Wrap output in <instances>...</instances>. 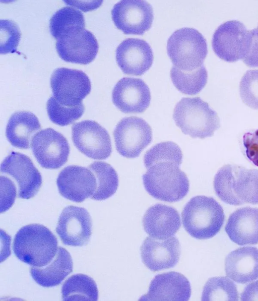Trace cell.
<instances>
[{
  "label": "cell",
  "mask_w": 258,
  "mask_h": 301,
  "mask_svg": "<svg viewBox=\"0 0 258 301\" xmlns=\"http://www.w3.org/2000/svg\"><path fill=\"white\" fill-rule=\"evenodd\" d=\"M73 263L70 254L62 247H58L54 258L43 267H31L30 274L34 280L44 287L59 285L73 271Z\"/></svg>",
  "instance_id": "cell-24"
},
{
  "label": "cell",
  "mask_w": 258,
  "mask_h": 301,
  "mask_svg": "<svg viewBox=\"0 0 258 301\" xmlns=\"http://www.w3.org/2000/svg\"><path fill=\"white\" fill-rule=\"evenodd\" d=\"M1 189L4 191V195L2 196H4L2 198V201L4 200V202L2 203V205L4 204L2 207L1 210L4 208L3 212L6 211L9 209L12 205H13L16 195V190L15 186L10 179L5 176L1 175Z\"/></svg>",
  "instance_id": "cell-35"
},
{
  "label": "cell",
  "mask_w": 258,
  "mask_h": 301,
  "mask_svg": "<svg viewBox=\"0 0 258 301\" xmlns=\"http://www.w3.org/2000/svg\"><path fill=\"white\" fill-rule=\"evenodd\" d=\"M63 300H91L98 299V290L93 278L83 274L72 275L61 288Z\"/></svg>",
  "instance_id": "cell-26"
},
{
  "label": "cell",
  "mask_w": 258,
  "mask_h": 301,
  "mask_svg": "<svg viewBox=\"0 0 258 301\" xmlns=\"http://www.w3.org/2000/svg\"><path fill=\"white\" fill-rule=\"evenodd\" d=\"M236 286L226 277L208 279L204 286L202 300H238Z\"/></svg>",
  "instance_id": "cell-30"
},
{
  "label": "cell",
  "mask_w": 258,
  "mask_h": 301,
  "mask_svg": "<svg viewBox=\"0 0 258 301\" xmlns=\"http://www.w3.org/2000/svg\"><path fill=\"white\" fill-rule=\"evenodd\" d=\"M241 300H258V280L248 284L241 294Z\"/></svg>",
  "instance_id": "cell-37"
},
{
  "label": "cell",
  "mask_w": 258,
  "mask_h": 301,
  "mask_svg": "<svg viewBox=\"0 0 258 301\" xmlns=\"http://www.w3.org/2000/svg\"><path fill=\"white\" fill-rule=\"evenodd\" d=\"M41 125L36 116L27 111L13 113L6 127V135L11 144L20 149H28L31 139L40 129Z\"/></svg>",
  "instance_id": "cell-25"
},
{
  "label": "cell",
  "mask_w": 258,
  "mask_h": 301,
  "mask_svg": "<svg viewBox=\"0 0 258 301\" xmlns=\"http://www.w3.org/2000/svg\"><path fill=\"white\" fill-rule=\"evenodd\" d=\"M255 31L257 36H258V27L256 29H255Z\"/></svg>",
  "instance_id": "cell-39"
},
{
  "label": "cell",
  "mask_w": 258,
  "mask_h": 301,
  "mask_svg": "<svg viewBox=\"0 0 258 301\" xmlns=\"http://www.w3.org/2000/svg\"><path fill=\"white\" fill-rule=\"evenodd\" d=\"M116 61L126 74L141 76L151 67L154 55L150 45L144 40L127 38L116 49Z\"/></svg>",
  "instance_id": "cell-19"
},
{
  "label": "cell",
  "mask_w": 258,
  "mask_h": 301,
  "mask_svg": "<svg viewBox=\"0 0 258 301\" xmlns=\"http://www.w3.org/2000/svg\"><path fill=\"white\" fill-rule=\"evenodd\" d=\"M112 100L124 113H142L150 103V89L141 79L124 77L114 87Z\"/></svg>",
  "instance_id": "cell-17"
},
{
  "label": "cell",
  "mask_w": 258,
  "mask_h": 301,
  "mask_svg": "<svg viewBox=\"0 0 258 301\" xmlns=\"http://www.w3.org/2000/svg\"><path fill=\"white\" fill-rule=\"evenodd\" d=\"M113 136L117 152L127 158L138 157L152 140L150 125L137 116L125 117L117 124Z\"/></svg>",
  "instance_id": "cell-8"
},
{
  "label": "cell",
  "mask_w": 258,
  "mask_h": 301,
  "mask_svg": "<svg viewBox=\"0 0 258 301\" xmlns=\"http://www.w3.org/2000/svg\"><path fill=\"white\" fill-rule=\"evenodd\" d=\"M0 37L1 54L16 52L21 38L19 26L13 21L1 20Z\"/></svg>",
  "instance_id": "cell-33"
},
{
  "label": "cell",
  "mask_w": 258,
  "mask_h": 301,
  "mask_svg": "<svg viewBox=\"0 0 258 301\" xmlns=\"http://www.w3.org/2000/svg\"><path fill=\"white\" fill-rule=\"evenodd\" d=\"M190 295L188 280L181 273L169 272L157 275L151 281L148 293L140 300L187 301Z\"/></svg>",
  "instance_id": "cell-20"
},
{
  "label": "cell",
  "mask_w": 258,
  "mask_h": 301,
  "mask_svg": "<svg viewBox=\"0 0 258 301\" xmlns=\"http://www.w3.org/2000/svg\"><path fill=\"white\" fill-rule=\"evenodd\" d=\"M170 77L174 85L181 92L195 95L205 86L208 72L203 65L190 71H182L173 66L170 70Z\"/></svg>",
  "instance_id": "cell-28"
},
{
  "label": "cell",
  "mask_w": 258,
  "mask_h": 301,
  "mask_svg": "<svg viewBox=\"0 0 258 301\" xmlns=\"http://www.w3.org/2000/svg\"><path fill=\"white\" fill-rule=\"evenodd\" d=\"M252 37V30H248L239 21H228L215 30L212 44L215 54L227 62L243 59L248 53Z\"/></svg>",
  "instance_id": "cell-7"
},
{
  "label": "cell",
  "mask_w": 258,
  "mask_h": 301,
  "mask_svg": "<svg viewBox=\"0 0 258 301\" xmlns=\"http://www.w3.org/2000/svg\"><path fill=\"white\" fill-rule=\"evenodd\" d=\"M250 67H258V36L255 29H252V37L248 53L242 59Z\"/></svg>",
  "instance_id": "cell-36"
},
{
  "label": "cell",
  "mask_w": 258,
  "mask_h": 301,
  "mask_svg": "<svg viewBox=\"0 0 258 301\" xmlns=\"http://www.w3.org/2000/svg\"><path fill=\"white\" fill-rule=\"evenodd\" d=\"M185 230L193 237L206 239L214 236L225 220L221 205L213 198L194 197L186 204L181 213Z\"/></svg>",
  "instance_id": "cell-4"
},
{
  "label": "cell",
  "mask_w": 258,
  "mask_h": 301,
  "mask_svg": "<svg viewBox=\"0 0 258 301\" xmlns=\"http://www.w3.org/2000/svg\"><path fill=\"white\" fill-rule=\"evenodd\" d=\"M167 51L173 66L182 71H192L203 65L208 53L207 41L197 30L182 28L168 38Z\"/></svg>",
  "instance_id": "cell-6"
},
{
  "label": "cell",
  "mask_w": 258,
  "mask_h": 301,
  "mask_svg": "<svg viewBox=\"0 0 258 301\" xmlns=\"http://www.w3.org/2000/svg\"><path fill=\"white\" fill-rule=\"evenodd\" d=\"M182 161L181 149L170 143L158 144L146 152L144 163L148 170L142 179L149 195L168 202L179 201L187 195L189 183L179 168Z\"/></svg>",
  "instance_id": "cell-1"
},
{
  "label": "cell",
  "mask_w": 258,
  "mask_h": 301,
  "mask_svg": "<svg viewBox=\"0 0 258 301\" xmlns=\"http://www.w3.org/2000/svg\"><path fill=\"white\" fill-rule=\"evenodd\" d=\"M85 19L82 13L68 6L56 11L49 22L50 33L56 39L72 30L85 28Z\"/></svg>",
  "instance_id": "cell-29"
},
{
  "label": "cell",
  "mask_w": 258,
  "mask_h": 301,
  "mask_svg": "<svg viewBox=\"0 0 258 301\" xmlns=\"http://www.w3.org/2000/svg\"><path fill=\"white\" fill-rule=\"evenodd\" d=\"M2 173L13 177L18 186V197L29 199L39 191L42 182L40 173L25 154L11 152L1 164Z\"/></svg>",
  "instance_id": "cell-14"
},
{
  "label": "cell",
  "mask_w": 258,
  "mask_h": 301,
  "mask_svg": "<svg viewBox=\"0 0 258 301\" xmlns=\"http://www.w3.org/2000/svg\"><path fill=\"white\" fill-rule=\"evenodd\" d=\"M217 196L225 203L238 206L258 204V170L235 164L221 167L214 178Z\"/></svg>",
  "instance_id": "cell-2"
},
{
  "label": "cell",
  "mask_w": 258,
  "mask_h": 301,
  "mask_svg": "<svg viewBox=\"0 0 258 301\" xmlns=\"http://www.w3.org/2000/svg\"><path fill=\"white\" fill-rule=\"evenodd\" d=\"M56 183L62 197L78 203L91 197L97 186L93 172L78 165H69L63 168L58 175Z\"/></svg>",
  "instance_id": "cell-16"
},
{
  "label": "cell",
  "mask_w": 258,
  "mask_h": 301,
  "mask_svg": "<svg viewBox=\"0 0 258 301\" xmlns=\"http://www.w3.org/2000/svg\"><path fill=\"white\" fill-rule=\"evenodd\" d=\"M173 118L182 132L193 138L212 137L220 127L217 113L199 97L182 98L174 108Z\"/></svg>",
  "instance_id": "cell-5"
},
{
  "label": "cell",
  "mask_w": 258,
  "mask_h": 301,
  "mask_svg": "<svg viewBox=\"0 0 258 301\" xmlns=\"http://www.w3.org/2000/svg\"><path fill=\"white\" fill-rule=\"evenodd\" d=\"M140 251L143 264L155 272L175 266L179 259L181 247L175 236L163 239L147 237L141 246Z\"/></svg>",
  "instance_id": "cell-18"
},
{
  "label": "cell",
  "mask_w": 258,
  "mask_h": 301,
  "mask_svg": "<svg viewBox=\"0 0 258 301\" xmlns=\"http://www.w3.org/2000/svg\"><path fill=\"white\" fill-rule=\"evenodd\" d=\"M229 238L240 246L258 243V209L246 207L230 214L225 228Z\"/></svg>",
  "instance_id": "cell-22"
},
{
  "label": "cell",
  "mask_w": 258,
  "mask_h": 301,
  "mask_svg": "<svg viewBox=\"0 0 258 301\" xmlns=\"http://www.w3.org/2000/svg\"><path fill=\"white\" fill-rule=\"evenodd\" d=\"M115 26L125 34L142 35L151 28L154 19L151 5L143 0H123L111 10Z\"/></svg>",
  "instance_id": "cell-10"
},
{
  "label": "cell",
  "mask_w": 258,
  "mask_h": 301,
  "mask_svg": "<svg viewBox=\"0 0 258 301\" xmlns=\"http://www.w3.org/2000/svg\"><path fill=\"white\" fill-rule=\"evenodd\" d=\"M31 147L39 164L46 169H57L67 161L70 146L67 139L51 128L38 132L33 137Z\"/></svg>",
  "instance_id": "cell-12"
},
{
  "label": "cell",
  "mask_w": 258,
  "mask_h": 301,
  "mask_svg": "<svg viewBox=\"0 0 258 301\" xmlns=\"http://www.w3.org/2000/svg\"><path fill=\"white\" fill-rule=\"evenodd\" d=\"M242 141L246 156L258 166V129L245 133Z\"/></svg>",
  "instance_id": "cell-34"
},
{
  "label": "cell",
  "mask_w": 258,
  "mask_h": 301,
  "mask_svg": "<svg viewBox=\"0 0 258 301\" xmlns=\"http://www.w3.org/2000/svg\"><path fill=\"white\" fill-rule=\"evenodd\" d=\"M225 270L227 276L237 283L258 279V249L248 246L232 251L225 259Z\"/></svg>",
  "instance_id": "cell-23"
},
{
  "label": "cell",
  "mask_w": 258,
  "mask_h": 301,
  "mask_svg": "<svg viewBox=\"0 0 258 301\" xmlns=\"http://www.w3.org/2000/svg\"><path fill=\"white\" fill-rule=\"evenodd\" d=\"M99 45L94 35L85 28L72 30L56 42V49L64 61L87 65L96 57Z\"/></svg>",
  "instance_id": "cell-13"
},
{
  "label": "cell",
  "mask_w": 258,
  "mask_h": 301,
  "mask_svg": "<svg viewBox=\"0 0 258 301\" xmlns=\"http://www.w3.org/2000/svg\"><path fill=\"white\" fill-rule=\"evenodd\" d=\"M239 93L245 104L258 109V70H248L243 75L240 82Z\"/></svg>",
  "instance_id": "cell-32"
},
{
  "label": "cell",
  "mask_w": 258,
  "mask_h": 301,
  "mask_svg": "<svg viewBox=\"0 0 258 301\" xmlns=\"http://www.w3.org/2000/svg\"><path fill=\"white\" fill-rule=\"evenodd\" d=\"M64 2L67 5L78 8L84 12H87L98 8L101 4L102 1H64Z\"/></svg>",
  "instance_id": "cell-38"
},
{
  "label": "cell",
  "mask_w": 258,
  "mask_h": 301,
  "mask_svg": "<svg viewBox=\"0 0 258 301\" xmlns=\"http://www.w3.org/2000/svg\"><path fill=\"white\" fill-rule=\"evenodd\" d=\"M72 134L75 146L88 157L102 160L111 155L112 146L109 135L96 122L85 120L74 124Z\"/></svg>",
  "instance_id": "cell-11"
},
{
  "label": "cell",
  "mask_w": 258,
  "mask_h": 301,
  "mask_svg": "<svg viewBox=\"0 0 258 301\" xmlns=\"http://www.w3.org/2000/svg\"><path fill=\"white\" fill-rule=\"evenodd\" d=\"M96 179V189L91 197L95 200H106L114 194L118 186V177L115 170L103 161H95L89 166Z\"/></svg>",
  "instance_id": "cell-27"
},
{
  "label": "cell",
  "mask_w": 258,
  "mask_h": 301,
  "mask_svg": "<svg viewBox=\"0 0 258 301\" xmlns=\"http://www.w3.org/2000/svg\"><path fill=\"white\" fill-rule=\"evenodd\" d=\"M50 86L53 96L60 103L69 105L83 103L91 89L88 76L78 70L59 68L52 73Z\"/></svg>",
  "instance_id": "cell-9"
},
{
  "label": "cell",
  "mask_w": 258,
  "mask_h": 301,
  "mask_svg": "<svg viewBox=\"0 0 258 301\" xmlns=\"http://www.w3.org/2000/svg\"><path fill=\"white\" fill-rule=\"evenodd\" d=\"M57 240L46 226L37 223L21 227L14 239L13 251L18 259L33 267L49 264L57 252Z\"/></svg>",
  "instance_id": "cell-3"
},
{
  "label": "cell",
  "mask_w": 258,
  "mask_h": 301,
  "mask_svg": "<svg viewBox=\"0 0 258 301\" xmlns=\"http://www.w3.org/2000/svg\"><path fill=\"white\" fill-rule=\"evenodd\" d=\"M56 231L66 245L82 247L87 245L92 234V220L83 207L69 206L63 209Z\"/></svg>",
  "instance_id": "cell-15"
},
{
  "label": "cell",
  "mask_w": 258,
  "mask_h": 301,
  "mask_svg": "<svg viewBox=\"0 0 258 301\" xmlns=\"http://www.w3.org/2000/svg\"><path fill=\"white\" fill-rule=\"evenodd\" d=\"M46 109L50 119L60 126H66L73 123L81 117L84 112L83 103L77 105L62 104L53 96L48 100Z\"/></svg>",
  "instance_id": "cell-31"
},
{
  "label": "cell",
  "mask_w": 258,
  "mask_h": 301,
  "mask_svg": "<svg viewBox=\"0 0 258 301\" xmlns=\"http://www.w3.org/2000/svg\"><path fill=\"white\" fill-rule=\"evenodd\" d=\"M146 232L150 237L163 239L173 236L181 226L178 211L172 207L157 204L150 207L143 218Z\"/></svg>",
  "instance_id": "cell-21"
}]
</instances>
